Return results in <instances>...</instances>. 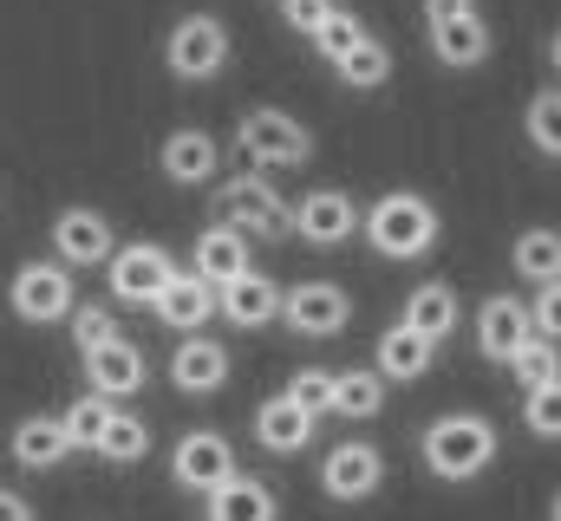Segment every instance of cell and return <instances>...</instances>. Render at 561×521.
Masks as SVG:
<instances>
[{
	"mask_svg": "<svg viewBox=\"0 0 561 521\" xmlns=\"http://www.w3.org/2000/svg\"><path fill=\"white\" fill-rule=\"evenodd\" d=\"M419 456L437 483H477V476L503 456V430H496L483 410H450V417H431V424H424Z\"/></svg>",
	"mask_w": 561,
	"mask_h": 521,
	"instance_id": "cell-1",
	"label": "cell"
},
{
	"mask_svg": "<svg viewBox=\"0 0 561 521\" xmlns=\"http://www.w3.org/2000/svg\"><path fill=\"white\" fill-rule=\"evenodd\" d=\"M359 235L379 260H424L444 242V216L419 189H386L373 209H359Z\"/></svg>",
	"mask_w": 561,
	"mask_h": 521,
	"instance_id": "cell-2",
	"label": "cell"
},
{
	"mask_svg": "<svg viewBox=\"0 0 561 521\" xmlns=\"http://www.w3.org/2000/svg\"><path fill=\"white\" fill-rule=\"evenodd\" d=\"M216 222H229V229H242L249 242H287L294 235V202L280 196L275 183H268V170H242V176H229L222 189H216Z\"/></svg>",
	"mask_w": 561,
	"mask_h": 521,
	"instance_id": "cell-3",
	"label": "cell"
},
{
	"mask_svg": "<svg viewBox=\"0 0 561 521\" xmlns=\"http://www.w3.org/2000/svg\"><path fill=\"white\" fill-rule=\"evenodd\" d=\"M236 150H242V163H255V170H300V163L313 157V130L300 125L294 112L255 105V112H242V125H236Z\"/></svg>",
	"mask_w": 561,
	"mask_h": 521,
	"instance_id": "cell-4",
	"label": "cell"
},
{
	"mask_svg": "<svg viewBox=\"0 0 561 521\" xmlns=\"http://www.w3.org/2000/svg\"><path fill=\"white\" fill-rule=\"evenodd\" d=\"M163 66H170L183 85L222 79V66H229V26H222L216 13H183V20L170 26V39H163Z\"/></svg>",
	"mask_w": 561,
	"mask_h": 521,
	"instance_id": "cell-5",
	"label": "cell"
},
{
	"mask_svg": "<svg viewBox=\"0 0 561 521\" xmlns=\"http://www.w3.org/2000/svg\"><path fill=\"white\" fill-rule=\"evenodd\" d=\"M7 306H13V320H26V326L72 320V306H79V293H72V267H66L59 255L13 267V280H7Z\"/></svg>",
	"mask_w": 561,
	"mask_h": 521,
	"instance_id": "cell-6",
	"label": "cell"
},
{
	"mask_svg": "<svg viewBox=\"0 0 561 521\" xmlns=\"http://www.w3.org/2000/svg\"><path fill=\"white\" fill-rule=\"evenodd\" d=\"M280 320L300 339H340L353 320V293L340 280H294V287H280Z\"/></svg>",
	"mask_w": 561,
	"mask_h": 521,
	"instance_id": "cell-7",
	"label": "cell"
},
{
	"mask_svg": "<svg viewBox=\"0 0 561 521\" xmlns=\"http://www.w3.org/2000/svg\"><path fill=\"white\" fill-rule=\"evenodd\" d=\"M170 274H176V260H170L163 242H118L112 260H105V287H112L118 306H150L170 287Z\"/></svg>",
	"mask_w": 561,
	"mask_h": 521,
	"instance_id": "cell-8",
	"label": "cell"
},
{
	"mask_svg": "<svg viewBox=\"0 0 561 521\" xmlns=\"http://www.w3.org/2000/svg\"><path fill=\"white\" fill-rule=\"evenodd\" d=\"M236 470H242V463H236V443H229L222 430H183V437H176V450H170V483H176V489H190V496L222 489Z\"/></svg>",
	"mask_w": 561,
	"mask_h": 521,
	"instance_id": "cell-9",
	"label": "cell"
},
{
	"mask_svg": "<svg viewBox=\"0 0 561 521\" xmlns=\"http://www.w3.org/2000/svg\"><path fill=\"white\" fill-rule=\"evenodd\" d=\"M386 489V456L366 443V437H346V443H333L327 450V463H320V496L327 502H373Z\"/></svg>",
	"mask_w": 561,
	"mask_h": 521,
	"instance_id": "cell-10",
	"label": "cell"
},
{
	"mask_svg": "<svg viewBox=\"0 0 561 521\" xmlns=\"http://www.w3.org/2000/svg\"><path fill=\"white\" fill-rule=\"evenodd\" d=\"M294 235L307 242V248H346L353 235H359V202L346 196V189H307L300 202H294Z\"/></svg>",
	"mask_w": 561,
	"mask_h": 521,
	"instance_id": "cell-11",
	"label": "cell"
},
{
	"mask_svg": "<svg viewBox=\"0 0 561 521\" xmlns=\"http://www.w3.org/2000/svg\"><path fill=\"white\" fill-rule=\"evenodd\" d=\"M112 248H118V229H112V216H105V209L72 202V209H59V216H53V255L66 260V267H105Z\"/></svg>",
	"mask_w": 561,
	"mask_h": 521,
	"instance_id": "cell-12",
	"label": "cell"
},
{
	"mask_svg": "<svg viewBox=\"0 0 561 521\" xmlns=\"http://www.w3.org/2000/svg\"><path fill=\"white\" fill-rule=\"evenodd\" d=\"M424 33H431V53H437L450 72H477V66L490 59V46H496L490 20H483L477 7H463V13H444V20H424Z\"/></svg>",
	"mask_w": 561,
	"mask_h": 521,
	"instance_id": "cell-13",
	"label": "cell"
},
{
	"mask_svg": "<svg viewBox=\"0 0 561 521\" xmlns=\"http://www.w3.org/2000/svg\"><path fill=\"white\" fill-rule=\"evenodd\" d=\"M157 170L176 183V189H203V183H216V170H222V143H216V130H170L163 137V150H157Z\"/></svg>",
	"mask_w": 561,
	"mask_h": 521,
	"instance_id": "cell-14",
	"label": "cell"
},
{
	"mask_svg": "<svg viewBox=\"0 0 561 521\" xmlns=\"http://www.w3.org/2000/svg\"><path fill=\"white\" fill-rule=\"evenodd\" d=\"M170 385L183 397H209V391L229 385V346L209 339V333H183L176 352H170Z\"/></svg>",
	"mask_w": 561,
	"mask_h": 521,
	"instance_id": "cell-15",
	"label": "cell"
},
{
	"mask_svg": "<svg viewBox=\"0 0 561 521\" xmlns=\"http://www.w3.org/2000/svg\"><path fill=\"white\" fill-rule=\"evenodd\" d=\"M85 379H92V391L99 397H112V404H125V397H138L144 379H150V359H144L138 339H105L99 352H85Z\"/></svg>",
	"mask_w": 561,
	"mask_h": 521,
	"instance_id": "cell-16",
	"label": "cell"
},
{
	"mask_svg": "<svg viewBox=\"0 0 561 521\" xmlns=\"http://www.w3.org/2000/svg\"><path fill=\"white\" fill-rule=\"evenodd\" d=\"M529 333H536V320H529L523 293H490V300L477 306V352H483L490 366H510V352H516Z\"/></svg>",
	"mask_w": 561,
	"mask_h": 521,
	"instance_id": "cell-17",
	"label": "cell"
},
{
	"mask_svg": "<svg viewBox=\"0 0 561 521\" xmlns=\"http://www.w3.org/2000/svg\"><path fill=\"white\" fill-rule=\"evenodd\" d=\"M373 366H379V379H386V385H419L424 372L437 366V339L419 333L412 320H399V326H386V333H379Z\"/></svg>",
	"mask_w": 561,
	"mask_h": 521,
	"instance_id": "cell-18",
	"label": "cell"
},
{
	"mask_svg": "<svg viewBox=\"0 0 561 521\" xmlns=\"http://www.w3.org/2000/svg\"><path fill=\"white\" fill-rule=\"evenodd\" d=\"M7 456H13L20 470H33V476H53V470L72 456V437H66V424H59V417L33 410V417H20V424L7 430Z\"/></svg>",
	"mask_w": 561,
	"mask_h": 521,
	"instance_id": "cell-19",
	"label": "cell"
},
{
	"mask_svg": "<svg viewBox=\"0 0 561 521\" xmlns=\"http://www.w3.org/2000/svg\"><path fill=\"white\" fill-rule=\"evenodd\" d=\"M216 313H222L229 326H242V333H262L268 320H280V287L262 267H249V274H236L229 287H216Z\"/></svg>",
	"mask_w": 561,
	"mask_h": 521,
	"instance_id": "cell-20",
	"label": "cell"
},
{
	"mask_svg": "<svg viewBox=\"0 0 561 521\" xmlns=\"http://www.w3.org/2000/svg\"><path fill=\"white\" fill-rule=\"evenodd\" d=\"M150 313H157V326H170V333H203V320L216 313V287H209L196 267H176L170 287L150 300Z\"/></svg>",
	"mask_w": 561,
	"mask_h": 521,
	"instance_id": "cell-21",
	"label": "cell"
},
{
	"mask_svg": "<svg viewBox=\"0 0 561 521\" xmlns=\"http://www.w3.org/2000/svg\"><path fill=\"white\" fill-rule=\"evenodd\" d=\"M249 235L242 229H229V222H209V229H196V242H190V267L209 280V287H229L236 274H249L255 260H249Z\"/></svg>",
	"mask_w": 561,
	"mask_h": 521,
	"instance_id": "cell-22",
	"label": "cell"
},
{
	"mask_svg": "<svg viewBox=\"0 0 561 521\" xmlns=\"http://www.w3.org/2000/svg\"><path fill=\"white\" fill-rule=\"evenodd\" d=\"M313 430H320V424H313L287 391H275V397L255 404V443H262L268 456H300V450L313 443Z\"/></svg>",
	"mask_w": 561,
	"mask_h": 521,
	"instance_id": "cell-23",
	"label": "cell"
},
{
	"mask_svg": "<svg viewBox=\"0 0 561 521\" xmlns=\"http://www.w3.org/2000/svg\"><path fill=\"white\" fill-rule=\"evenodd\" d=\"M203 502H209V521H280V496L262 476H242V470L222 489H209Z\"/></svg>",
	"mask_w": 561,
	"mask_h": 521,
	"instance_id": "cell-24",
	"label": "cell"
},
{
	"mask_svg": "<svg viewBox=\"0 0 561 521\" xmlns=\"http://www.w3.org/2000/svg\"><path fill=\"white\" fill-rule=\"evenodd\" d=\"M405 320L444 346V339L463 326V300H457V287H450V280H419V287L405 293Z\"/></svg>",
	"mask_w": 561,
	"mask_h": 521,
	"instance_id": "cell-25",
	"label": "cell"
},
{
	"mask_svg": "<svg viewBox=\"0 0 561 521\" xmlns=\"http://www.w3.org/2000/svg\"><path fill=\"white\" fill-rule=\"evenodd\" d=\"M386 410V379H379V366L366 372V366H353V372H333V417H346V424H373Z\"/></svg>",
	"mask_w": 561,
	"mask_h": 521,
	"instance_id": "cell-26",
	"label": "cell"
},
{
	"mask_svg": "<svg viewBox=\"0 0 561 521\" xmlns=\"http://www.w3.org/2000/svg\"><path fill=\"white\" fill-rule=\"evenodd\" d=\"M510 267H516L529 287L561 280V229H523L516 248H510Z\"/></svg>",
	"mask_w": 561,
	"mask_h": 521,
	"instance_id": "cell-27",
	"label": "cell"
},
{
	"mask_svg": "<svg viewBox=\"0 0 561 521\" xmlns=\"http://www.w3.org/2000/svg\"><path fill=\"white\" fill-rule=\"evenodd\" d=\"M112 397H99V391H85V397H72L66 410H59V424H66V437H72V456H99V437H105V424H112Z\"/></svg>",
	"mask_w": 561,
	"mask_h": 521,
	"instance_id": "cell-28",
	"label": "cell"
},
{
	"mask_svg": "<svg viewBox=\"0 0 561 521\" xmlns=\"http://www.w3.org/2000/svg\"><path fill=\"white\" fill-rule=\"evenodd\" d=\"M333 72H340V85H346V92H379V85L392 79V53H386V39H373V33H366L346 59H333Z\"/></svg>",
	"mask_w": 561,
	"mask_h": 521,
	"instance_id": "cell-29",
	"label": "cell"
},
{
	"mask_svg": "<svg viewBox=\"0 0 561 521\" xmlns=\"http://www.w3.org/2000/svg\"><path fill=\"white\" fill-rule=\"evenodd\" d=\"M150 456V417L138 410H112V424H105V437H99V463H144Z\"/></svg>",
	"mask_w": 561,
	"mask_h": 521,
	"instance_id": "cell-30",
	"label": "cell"
},
{
	"mask_svg": "<svg viewBox=\"0 0 561 521\" xmlns=\"http://www.w3.org/2000/svg\"><path fill=\"white\" fill-rule=\"evenodd\" d=\"M523 137H529L536 157L561 163V85H542V92L529 99V112H523Z\"/></svg>",
	"mask_w": 561,
	"mask_h": 521,
	"instance_id": "cell-31",
	"label": "cell"
},
{
	"mask_svg": "<svg viewBox=\"0 0 561 521\" xmlns=\"http://www.w3.org/2000/svg\"><path fill=\"white\" fill-rule=\"evenodd\" d=\"M510 372H516V391L549 385V379H561V346L556 339H542V333H529V339L510 352Z\"/></svg>",
	"mask_w": 561,
	"mask_h": 521,
	"instance_id": "cell-32",
	"label": "cell"
},
{
	"mask_svg": "<svg viewBox=\"0 0 561 521\" xmlns=\"http://www.w3.org/2000/svg\"><path fill=\"white\" fill-rule=\"evenodd\" d=\"M66 326H72V346H79V359H85V352H99L105 339H118V300H112V306H105V300H79Z\"/></svg>",
	"mask_w": 561,
	"mask_h": 521,
	"instance_id": "cell-33",
	"label": "cell"
},
{
	"mask_svg": "<svg viewBox=\"0 0 561 521\" xmlns=\"http://www.w3.org/2000/svg\"><path fill=\"white\" fill-rule=\"evenodd\" d=\"M359 39H366V20L346 13V7H327V20L313 26V53H320V59H346Z\"/></svg>",
	"mask_w": 561,
	"mask_h": 521,
	"instance_id": "cell-34",
	"label": "cell"
},
{
	"mask_svg": "<svg viewBox=\"0 0 561 521\" xmlns=\"http://www.w3.org/2000/svg\"><path fill=\"white\" fill-rule=\"evenodd\" d=\"M287 397L320 424V417H333V372L327 366H300V372H287Z\"/></svg>",
	"mask_w": 561,
	"mask_h": 521,
	"instance_id": "cell-35",
	"label": "cell"
},
{
	"mask_svg": "<svg viewBox=\"0 0 561 521\" xmlns=\"http://www.w3.org/2000/svg\"><path fill=\"white\" fill-rule=\"evenodd\" d=\"M523 424H529L542 443H561V379L523 391Z\"/></svg>",
	"mask_w": 561,
	"mask_h": 521,
	"instance_id": "cell-36",
	"label": "cell"
},
{
	"mask_svg": "<svg viewBox=\"0 0 561 521\" xmlns=\"http://www.w3.org/2000/svg\"><path fill=\"white\" fill-rule=\"evenodd\" d=\"M529 320H536V333H542V339H556V346H561V280H542V287H536Z\"/></svg>",
	"mask_w": 561,
	"mask_h": 521,
	"instance_id": "cell-37",
	"label": "cell"
},
{
	"mask_svg": "<svg viewBox=\"0 0 561 521\" xmlns=\"http://www.w3.org/2000/svg\"><path fill=\"white\" fill-rule=\"evenodd\" d=\"M327 7H333V0H280V20H287L300 39H313V26L327 20Z\"/></svg>",
	"mask_w": 561,
	"mask_h": 521,
	"instance_id": "cell-38",
	"label": "cell"
},
{
	"mask_svg": "<svg viewBox=\"0 0 561 521\" xmlns=\"http://www.w3.org/2000/svg\"><path fill=\"white\" fill-rule=\"evenodd\" d=\"M0 521H33V502L20 489H0Z\"/></svg>",
	"mask_w": 561,
	"mask_h": 521,
	"instance_id": "cell-39",
	"label": "cell"
},
{
	"mask_svg": "<svg viewBox=\"0 0 561 521\" xmlns=\"http://www.w3.org/2000/svg\"><path fill=\"white\" fill-rule=\"evenodd\" d=\"M463 7H477V0H424V20H444V13H463Z\"/></svg>",
	"mask_w": 561,
	"mask_h": 521,
	"instance_id": "cell-40",
	"label": "cell"
},
{
	"mask_svg": "<svg viewBox=\"0 0 561 521\" xmlns=\"http://www.w3.org/2000/svg\"><path fill=\"white\" fill-rule=\"evenodd\" d=\"M549 66H556V85H561V26L549 33Z\"/></svg>",
	"mask_w": 561,
	"mask_h": 521,
	"instance_id": "cell-41",
	"label": "cell"
},
{
	"mask_svg": "<svg viewBox=\"0 0 561 521\" xmlns=\"http://www.w3.org/2000/svg\"><path fill=\"white\" fill-rule=\"evenodd\" d=\"M549 521H561V489H556V502H549Z\"/></svg>",
	"mask_w": 561,
	"mask_h": 521,
	"instance_id": "cell-42",
	"label": "cell"
}]
</instances>
